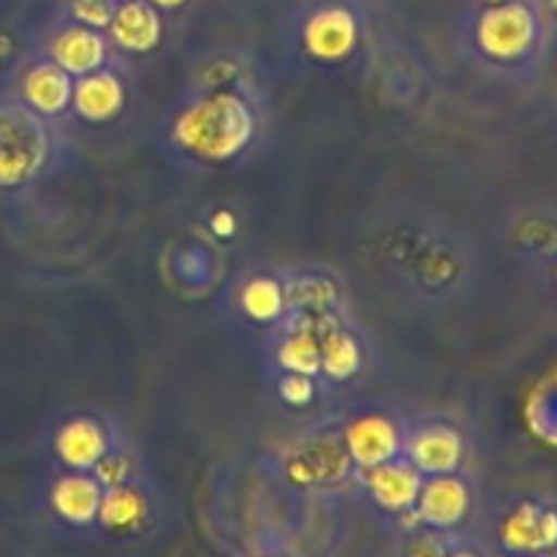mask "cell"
Returning a JSON list of instances; mask_svg holds the SVG:
<instances>
[{
    "label": "cell",
    "instance_id": "6da1fadb",
    "mask_svg": "<svg viewBox=\"0 0 557 557\" xmlns=\"http://www.w3.org/2000/svg\"><path fill=\"white\" fill-rule=\"evenodd\" d=\"M259 120L243 92L201 90L174 112L169 145L201 163H228L256 139Z\"/></svg>",
    "mask_w": 557,
    "mask_h": 557
},
{
    "label": "cell",
    "instance_id": "4316f807",
    "mask_svg": "<svg viewBox=\"0 0 557 557\" xmlns=\"http://www.w3.org/2000/svg\"><path fill=\"white\" fill-rule=\"evenodd\" d=\"M20 60V44L9 27L0 25V71H11Z\"/></svg>",
    "mask_w": 557,
    "mask_h": 557
},
{
    "label": "cell",
    "instance_id": "f546056e",
    "mask_svg": "<svg viewBox=\"0 0 557 557\" xmlns=\"http://www.w3.org/2000/svg\"><path fill=\"white\" fill-rule=\"evenodd\" d=\"M446 557H476V555L468 553V549H460V553H451V555H446Z\"/></svg>",
    "mask_w": 557,
    "mask_h": 557
},
{
    "label": "cell",
    "instance_id": "83f0119b",
    "mask_svg": "<svg viewBox=\"0 0 557 557\" xmlns=\"http://www.w3.org/2000/svg\"><path fill=\"white\" fill-rule=\"evenodd\" d=\"M210 226H212V232L218 234V237H232L234 228H237V221H234L232 212L221 210V212H215V215H212Z\"/></svg>",
    "mask_w": 557,
    "mask_h": 557
},
{
    "label": "cell",
    "instance_id": "d4e9b609",
    "mask_svg": "<svg viewBox=\"0 0 557 557\" xmlns=\"http://www.w3.org/2000/svg\"><path fill=\"white\" fill-rule=\"evenodd\" d=\"M234 79H237V63L212 60L210 65H205V87L201 90H232Z\"/></svg>",
    "mask_w": 557,
    "mask_h": 557
},
{
    "label": "cell",
    "instance_id": "8fae6325",
    "mask_svg": "<svg viewBox=\"0 0 557 557\" xmlns=\"http://www.w3.org/2000/svg\"><path fill=\"white\" fill-rule=\"evenodd\" d=\"M348 460L343 441L315 438L308 444H299L286 457V476L299 487H326L337 484L348 476Z\"/></svg>",
    "mask_w": 557,
    "mask_h": 557
},
{
    "label": "cell",
    "instance_id": "f1b7e54d",
    "mask_svg": "<svg viewBox=\"0 0 557 557\" xmlns=\"http://www.w3.org/2000/svg\"><path fill=\"white\" fill-rule=\"evenodd\" d=\"M147 3L156 5V9L163 14V11H180L183 5H188V0H147Z\"/></svg>",
    "mask_w": 557,
    "mask_h": 557
},
{
    "label": "cell",
    "instance_id": "7a4b0ae2",
    "mask_svg": "<svg viewBox=\"0 0 557 557\" xmlns=\"http://www.w3.org/2000/svg\"><path fill=\"white\" fill-rule=\"evenodd\" d=\"M54 158V131L47 117L11 92H0V194L30 190Z\"/></svg>",
    "mask_w": 557,
    "mask_h": 557
},
{
    "label": "cell",
    "instance_id": "d6986e66",
    "mask_svg": "<svg viewBox=\"0 0 557 557\" xmlns=\"http://www.w3.org/2000/svg\"><path fill=\"white\" fill-rule=\"evenodd\" d=\"M147 515H150V504H147L141 490L131 487V484L103 490L101 506H98V522L109 533L139 531L145 525Z\"/></svg>",
    "mask_w": 557,
    "mask_h": 557
},
{
    "label": "cell",
    "instance_id": "603a6c76",
    "mask_svg": "<svg viewBox=\"0 0 557 557\" xmlns=\"http://www.w3.org/2000/svg\"><path fill=\"white\" fill-rule=\"evenodd\" d=\"M131 471H134V466H131L128 455H125V451L109 449L107 455L96 462V468H92L90 473L98 479V484H101L103 490H109L120 487V484H128Z\"/></svg>",
    "mask_w": 557,
    "mask_h": 557
},
{
    "label": "cell",
    "instance_id": "9c48e42d",
    "mask_svg": "<svg viewBox=\"0 0 557 557\" xmlns=\"http://www.w3.org/2000/svg\"><path fill=\"white\" fill-rule=\"evenodd\" d=\"M109 44L125 54H147L163 41L166 22L163 14L147 0H117L114 14L107 25Z\"/></svg>",
    "mask_w": 557,
    "mask_h": 557
},
{
    "label": "cell",
    "instance_id": "ffe728a7",
    "mask_svg": "<svg viewBox=\"0 0 557 557\" xmlns=\"http://www.w3.org/2000/svg\"><path fill=\"white\" fill-rule=\"evenodd\" d=\"M288 308V294L281 281L270 275H256L239 288V310L256 324H275Z\"/></svg>",
    "mask_w": 557,
    "mask_h": 557
},
{
    "label": "cell",
    "instance_id": "5bb4252c",
    "mask_svg": "<svg viewBox=\"0 0 557 557\" xmlns=\"http://www.w3.org/2000/svg\"><path fill=\"white\" fill-rule=\"evenodd\" d=\"M422 482V473L408 460H400V457L364 471V484H368L370 498L384 511H392V515L413 511Z\"/></svg>",
    "mask_w": 557,
    "mask_h": 557
},
{
    "label": "cell",
    "instance_id": "2e32d148",
    "mask_svg": "<svg viewBox=\"0 0 557 557\" xmlns=\"http://www.w3.org/2000/svg\"><path fill=\"white\" fill-rule=\"evenodd\" d=\"M500 542L511 553H542L555 547L557 515L539 509L536 504L517 506L500 528Z\"/></svg>",
    "mask_w": 557,
    "mask_h": 557
},
{
    "label": "cell",
    "instance_id": "4fadbf2b",
    "mask_svg": "<svg viewBox=\"0 0 557 557\" xmlns=\"http://www.w3.org/2000/svg\"><path fill=\"white\" fill-rule=\"evenodd\" d=\"M52 449L69 471H92L96 462L109 451V433L98 419L74 417L60 424Z\"/></svg>",
    "mask_w": 557,
    "mask_h": 557
},
{
    "label": "cell",
    "instance_id": "30bf717a",
    "mask_svg": "<svg viewBox=\"0 0 557 557\" xmlns=\"http://www.w3.org/2000/svg\"><path fill=\"white\" fill-rule=\"evenodd\" d=\"M468 511H471V490L457 473H438V476L424 479L417 506H413V517L435 531L460 525Z\"/></svg>",
    "mask_w": 557,
    "mask_h": 557
},
{
    "label": "cell",
    "instance_id": "9a60e30c",
    "mask_svg": "<svg viewBox=\"0 0 557 557\" xmlns=\"http://www.w3.org/2000/svg\"><path fill=\"white\" fill-rule=\"evenodd\" d=\"M103 487L90 471H69L54 479L49 490V506L69 525H92L98 520Z\"/></svg>",
    "mask_w": 557,
    "mask_h": 557
},
{
    "label": "cell",
    "instance_id": "8992f818",
    "mask_svg": "<svg viewBox=\"0 0 557 557\" xmlns=\"http://www.w3.org/2000/svg\"><path fill=\"white\" fill-rule=\"evenodd\" d=\"M403 438L406 433L400 424L384 413H362L351 419L341 435L348 460L362 471L397 460L403 455Z\"/></svg>",
    "mask_w": 557,
    "mask_h": 557
},
{
    "label": "cell",
    "instance_id": "7c38bea8",
    "mask_svg": "<svg viewBox=\"0 0 557 557\" xmlns=\"http://www.w3.org/2000/svg\"><path fill=\"white\" fill-rule=\"evenodd\" d=\"M125 82L114 74L112 69H98L74 79V92H71V109L79 120L90 125L112 123L125 109Z\"/></svg>",
    "mask_w": 557,
    "mask_h": 557
},
{
    "label": "cell",
    "instance_id": "277c9868",
    "mask_svg": "<svg viewBox=\"0 0 557 557\" xmlns=\"http://www.w3.org/2000/svg\"><path fill=\"white\" fill-rule=\"evenodd\" d=\"M539 38V20L522 0H506L498 5H484L473 25V41L484 58L495 63H517L528 58Z\"/></svg>",
    "mask_w": 557,
    "mask_h": 557
},
{
    "label": "cell",
    "instance_id": "e0dca14e",
    "mask_svg": "<svg viewBox=\"0 0 557 557\" xmlns=\"http://www.w3.org/2000/svg\"><path fill=\"white\" fill-rule=\"evenodd\" d=\"M275 359L283 373L321 375V315H305V324L288 326L277 341Z\"/></svg>",
    "mask_w": 557,
    "mask_h": 557
},
{
    "label": "cell",
    "instance_id": "ac0fdd59",
    "mask_svg": "<svg viewBox=\"0 0 557 557\" xmlns=\"http://www.w3.org/2000/svg\"><path fill=\"white\" fill-rule=\"evenodd\" d=\"M364 351L343 326L321 321V375L330 381H351L362 370Z\"/></svg>",
    "mask_w": 557,
    "mask_h": 557
},
{
    "label": "cell",
    "instance_id": "4dcf8cb0",
    "mask_svg": "<svg viewBox=\"0 0 557 557\" xmlns=\"http://www.w3.org/2000/svg\"><path fill=\"white\" fill-rule=\"evenodd\" d=\"M484 5H498V3H506V0H482Z\"/></svg>",
    "mask_w": 557,
    "mask_h": 557
},
{
    "label": "cell",
    "instance_id": "484cf974",
    "mask_svg": "<svg viewBox=\"0 0 557 557\" xmlns=\"http://www.w3.org/2000/svg\"><path fill=\"white\" fill-rule=\"evenodd\" d=\"M406 557H446V544L444 539L435 536V533H424L417 542L411 544Z\"/></svg>",
    "mask_w": 557,
    "mask_h": 557
},
{
    "label": "cell",
    "instance_id": "5b68a950",
    "mask_svg": "<svg viewBox=\"0 0 557 557\" xmlns=\"http://www.w3.org/2000/svg\"><path fill=\"white\" fill-rule=\"evenodd\" d=\"M14 98H20L27 109L41 117H60L71 109V92H74V76L60 69L47 54H30L20 58L11 69V85L5 87Z\"/></svg>",
    "mask_w": 557,
    "mask_h": 557
},
{
    "label": "cell",
    "instance_id": "44dd1931",
    "mask_svg": "<svg viewBox=\"0 0 557 557\" xmlns=\"http://www.w3.org/2000/svg\"><path fill=\"white\" fill-rule=\"evenodd\" d=\"M288 305L297 302L302 310H313L315 315H324V310L335 302V286L324 277H302L297 288H286Z\"/></svg>",
    "mask_w": 557,
    "mask_h": 557
},
{
    "label": "cell",
    "instance_id": "52a82bcc",
    "mask_svg": "<svg viewBox=\"0 0 557 557\" xmlns=\"http://www.w3.org/2000/svg\"><path fill=\"white\" fill-rule=\"evenodd\" d=\"M403 457L417 468L422 476L457 473L466 460V438L451 424L430 422L413 428L403 438Z\"/></svg>",
    "mask_w": 557,
    "mask_h": 557
},
{
    "label": "cell",
    "instance_id": "cb8c5ba5",
    "mask_svg": "<svg viewBox=\"0 0 557 557\" xmlns=\"http://www.w3.org/2000/svg\"><path fill=\"white\" fill-rule=\"evenodd\" d=\"M277 395L286 406L305 408L315 400V381L313 375H299V373H283L277 381Z\"/></svg>",
    "mask_w": 557,
    "mask_h": 557
},
{
    "label": "cell",
    "instance_id": "ba28073f",
    "mask_svg": "<svg viewBox=\"0 0 557 557\" xmlns=\"http://www.w3.org/2000/svg\"><path fill=\"white\" fill-rule=\"evenodd\" d=\"M44 54L76 79V76H85L107 65L109 38L107 33L96 30V27L69 22L49 36Z\"/></svg>",
    "mask_w": 557,
    "mask_h": 557
},
{
    "label": "cell",
    "instance_id": "3957f363",
    "mask_svg": "<svg viewBox=\"0 0 557 557\" xmlns=\"http://www.w3.org/2000/svg\"><path fill=\"white\" fill-rule=\"evenodd\" d=\"M362 14L348 0H319L299 20V47L305 58L335 65L351 58L362 44Z\"/></svg>",
    "mask_w": 557,
    "mask_h": 557
},
{
    "label": "cell",
    "instance_id": "7402d4cb",
    "mask_svg": "<svg viewBox=\"0 0 557 557\" xmlns=\"http://www.w3.org/2000/svg\"><path fill=\"white\" fill-rule=\"evenodd\" d=\"M117 0H69L71 22H82L96 30H107L109 20L114 14Z\"/></svg>",
    "mask_w": 557,
    "mask_h": 557
}]
</instances>
